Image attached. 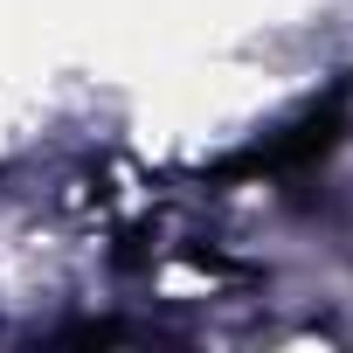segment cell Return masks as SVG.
Returning a JSON list of instances; mask_svg holds the SVG:
<instances>
[{"mask_svg": "<svg viewBox=\"0 0 353 353\" xmlns=\"http://www.w3.org/2000/svg\"><path fill=\"white\" fill-rule=\"evenodd\" d=\"M339 118H346V97H325V111H312L305 125H291L284 139H270V145H263L250 166H263V173H298V166H312L319 152H332Z\"/></svg>", "mask_w": 353, "mask_h": 353, "instance_id": "cell-1", "label": "cell"}]
</instances>
